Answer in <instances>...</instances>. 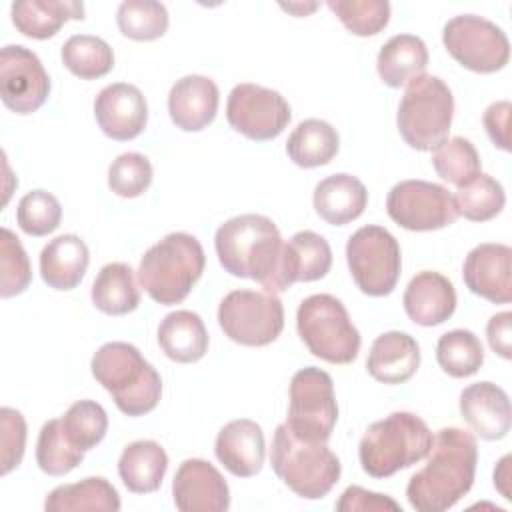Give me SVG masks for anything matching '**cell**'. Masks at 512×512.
<instances>
[{"label": "cell", "instance_id": "cell-19", "mask_svg": "<svg viewBox=\"0 0 512 512\" xmlns=\"http://www.w3.org/2000/svg\"><path fill=\"white\" fill-rule=\"evenodd\" d=\"M460 416L470 430L484 440H500L512 424L510 398L494 382H476L460 394Z\"/></svg>", "mask_w": 512, "mask_h": 512}, {"label": "cell", "instance_id": "cell-38", "mask_svg": "<svg viewBox=\"0 0 512 512\" xmlns=\"http://www.w3.org/2000/svg\"><path fill=\"white\" fill-rule=\"evenodd\" d=\"M116 24L126 38L148 42L166 34L168 10L154 0H126L118 6Z\"/></svg>", "mask_w": 512, "mask_h": 512}, {"label": "cell", "instance_id": "cell-16", "mask_svg": "<svg viewBox=\"0 0 512 512\" xmlns=\"http://www.w3.org/2000/svg\"><path fill=\"white\" fill-rule=\"evenodd\" d=\"M172 496L182 512H224L230 508V490L224 476L202 458H188L178 466Z\"/></svg>", "mask_w": 512, "mask_h": 512}, {"label": "cell", "instance_id": "cell-32", "mask_svg": "<svg viewBox=\"0 0 512 512\" xmlns=\"http://www.w3.org/2000/svg\"><path fill=\"white\" fill-rule=\"evenodd\" d=\"M340 148V136L336 128L324 120H302L286 142L290 160L300 168H316L328 164Z\"/></svg>", "mask_w": 512, "mask_h": 512}, {"label": "cell", "instance_id": "cell-37", "mask_svg": "<svg viewBox=\"0 0 512 512\" xmlns=\"http://www.w3.org/2000/svg\"><path fill=\"white\" fill-rule=\"evenodd\" d=\"M84 460V450L76 448L62 428V420H48L38 434L36 462L50 476H64Z\"/></svg>", "mask_w": 512, "mask_h": 512}, {"label": "cell", "instance_id": "cell-40", "mask_svg": "<svg viewBox=\"0 0 512 512\" xmlns=\"http://www.w3.org/2000/svg\"><path fill=\"white\" fill-rule=\"evenodd\" d=\"M60 420L70 442L84 452L100 444L108 430V414L94 400L74 402Z\"/></svg>", "mask_w": 512, "mask_h": 512}, {"label": "cell", "instance_id": "cell-17", "mask_svg": "<svg viewBox=\"0 0 512 512\" xmlns=\"http://www.w3.org/2000/svg\"><path fill=\"white\" fill-rule=\"evenodd\" d=\"M94 118L108 138L126 142L146 128L148 104L134 84L114 82L98 92L94 100Z\"/></svg>", "mask_w": 512, "mask_h": 512}, {"label": "cell", "instance_id": "cell-34", "mask_svg": "<svg viewBox=\"0 0 512 512\" xmlns=\"http://www.w3.org/2000/svg\"><path fill=\"white\" fill-rule=\"evenodd\" d=\"M64 66L82 80H96L114 68V52L110 44L92 34L70 36L60 50Z\"/></svg>", "mask_w": 512, "mask_h": 512}, {"label": "cell", "instance_id": "cell-29", "mask_svg": "<svg viewBox=\"0 0 512 512\" xmlns=\"http://www.w3.org/2000/svg\"><path fill=\"white\" fill-rule=\"evenodd\" d=\"M168 470V454L154 440H136L128 444L118 460V474L124 486L134 494L156 492Z\"/></svg>", "mask_w": 512, "mask_h": 512}, {"label": "cell", "instance_id": "cell-8", "mask_svg": "<svg viewBox=\"0 0 512 512\" xmlns=\"http://www.w3.org/2000/svg\"><path fill=\"white\" fill-rule=\"evenodd\" d=\"M296 328L306 348L330 364H350L360 352V334L344 304L332 294L304 298L296 312Z\"/></svg>", "mask_w": 512, "mask_h": 512}, {"label": "cell", "instance_id": "cell-36", "mask_svg": "<svg viewBox=\"0 0 512 512\" xmlns=\"http://www.w3.org/2000/svg\"><path fill=\"white\" fill-rule=\"evenodd\" d=\"M436 360L452 378H468L484 364V348L478 336L470 330H450L436 344Z\"/></svg>", "mask_w": 512, "mask_h": 512}, {"label": "cell", "instance_id": "cell-45", "mask_svg": "<svg viewBox=\"0 0 512 512\" xmlns=\"http://www.w3.org/2000/svg\"><path fill=\"white\" fill-rule=\"evenodd\" d=\"M0 460H2V474L14 470L24 456L26 448V420L14 408H0Z\"/></svg>", "mask_w": 512, "mask_h": 512}, {"label": "cell", "instance_id": "cell-50", "mask_svg": "<svg viewBox=\"0 0 512 512\" xmlns=\"http://www.w3.org/2000/svg\"><path fill=\"white\" fill-rule=\"evenodd\" d=\"M316 6L318 4H308V6H302V4H282L284 10H290V12L298 14V16H304V14L312 12V10H316Z\"/></svg>", "mask_w": 512, "mask_h": 512}, {"label": "cell", "instance_id": "cell-9", "mask_svg": "<svg viewBox=\"0 0 512 512\" xmlns=\"http://www.w3.org/2000/svg\"><path fill=\"white\" fill-rule=\"evenodd\" d=\"M346 260L356 286L368 296H388L400 278L398 240L382 226H362L346 242Z\"/></svg>", "mask_w": 512, "mask_h": 512}, {"label": "cell", "instance_id": "cell-31", "mask_svg": "<svg viewBox=\"0 0 512 512\" xmlns=\"http://www.w3.org/2000/svg\"><path fill=\"white\" fill-rule=\"evenodd\" d=\"M46 512H118L120 496L116 488L102 476H90L74 484L56 486L44 500Z\"/></svg>", "mask_w": 512, "mask_h": 512}, {"label": "cell", "instance_id": "cell-14", "mask_svg": "<svg viewBox=\"0 0 512 512\" xmlns=\"http://www.w3.org/2000/svg\"><path fill=\"white\" fill-rule=\"evenodd\" d=\"M290 104L272 88L244 82L232 88L226 102L228 124L250 140L266 142L284 132L290 122Z\"/></svg>", "mask_w": 512, "mask_h": 512}, {"label": "cell", "instance_id": "cell-33", "mask_svg": "<svg viewBox=\"0 0 512 512\" xmlns=\"http://www.w3.org/2000/svg\"><path fill=\"white\" fill-rule=\"evenodd\" d=\"M94 306L110 316H124L138 308L140 290L134 280V272L124 262H110L100 268L92 284Z\"/></svg>", "mask_w": 512, "mask_h": 512}, {"label": "cell", "instance_id": "cell-22", "mask_svg": "<svg viewBox=\"0 0 512 512\" xmlns=\"http://www.w3.org/2000/svg\"><path fill=\"white\" fill-rule=\"evenodd\" d=\"M402 304L414 324L438 326L454 314L456 290L440 272L422 270L408 282Z\"/></svg>", "mask_w": 512, "mask_h": 512}, {"label": "cell", "instance_id": "cell-27", "mask_svg": "<svg viewBox=\"0 0 512 512\" xmlns=\"http://www.w3.org/2000/svg\"><path fill=\"white\" fill-rule=\"evenodd\" d=\"M158 346L180 364L198 362L208 350V330L192 310H176L162 318L158 326Z\"/></svg>", "mask_w": 512, "mask_h": 512}, {"label": "cell", "instance_id": "cell-13", "mask_svg": "<svg viewBox=\"0 0 512 512\" xmlns=\"http://www.w3.org/2000/svg\"><path fill=\"white\" fill-rule=\"evenodd\" d=\"M388 216L412 232L440 230L456 222L454 196L442 184L426 180H402L394 184L386 198Z\"/></svg>", "mask_w": 512, "mask_h": 512}, {"label": "cell", "instance_id": "cell-28", "mask_svg": "<svg viewBox=\"0 0 512 512\" xmlns=\"http://www.w3.org/2000/svg\"><path fill=\"white\" fill-rule=\"evenodd\" d=\"M84 4L72 0H18L12 4V22L28 38H52L68 20H82Z\"/></svg>", "mask_w": 512, "mask_h": 512}, {"label": "cell", "instance_id": "cell-20", "mask_svg": "<svg viewBox=\"0 0 512 512\" xmlns=\"http://www.w3.org/2000/svg\"><path fill=\"white\" fill-rule=\"evenodd\" d=\"M220 102L218 86L212 78L188 74L174 82L168 94V112L176 128L200 132L216 118Z\"/></svg>", "mask_w": 512, "mask_h": 512}, {"label": "cell", "instance_id": "cell-12", "mask_svg": "<svg viewBox=\"0 0 512 512\" xmlns=\"http://www.w3.org/2000/svg\"><path fill=\"white\" fill-rule=\"evenodd\" d=\"M442 42L458 64L478 74L498 72L510 60L506 32L476 14L450 18L442 30Z\"/></svg>", "mask_w": 512, "mask_h": 512}, {"label": "cell", "instance_id": "cell-15", "mask_svg": "<svg viewBox=\"0 0 512 512\" xmlns=\"http://www.w3.org/2000/svg\"><path fill=\"white\" fill-rule=\"evenodd\" d=\"M0 96L4 106L16 114H32L48 100L50 76L32 50L18 44L2 48Z\"/></svg>", "mask_w": 512, "mask_h": 512}, {"label": "cell", "instance_id": "cell-41", "mask_svg": "<svg viewBox=\"0 0 512 512\" xmlns=\"http://www.w3.org/2000/svg\"><path fill=\"white\" fill-rule=\"evenodd\" d=\"M328 8L356 36H376L390 20L386 0H330Z\"/></svg>", "mask_w": 512, "mask_h": 512}, {"label": "cell", "instance_id": "cell-6", "mask_svg": "<svg viewBox=\"0 0 512 512\" xmlns=\"http://www.w3.org/2000/svg\"><path fill=\"white\" fill-rule=\"evenodd\" d=\"M270 462L276 476L300 498L320 500L340 480V460L326 442H308L280 424L272 438Z\"/></svg>", "mask_w": 512, "mask_h": 512}, {"label": "cell", "instance_id": "cell-23", "mask_svg": "<svg viewBox=\"0 0 512 512\" xmlns=\"http://www.w3.org/2000/svg\"><path fill=\"white\" fill-rule=\"evenodd\" d=\"M332 250L324 236L302 230L284 242L278 276V292L288 290L294 282H314L328 274Z\"/></svg>", "mask_w": 512, "mask_h": 512}, {"label": "cell", "instance_id": "cell-39", "mask_svg": "<svg viewBox=\"0 0 512 512\" xmlns=\"http://www.w3.org/2000/svg\"><path fill=\"white\" fill-rule=\"evenodd\" d=\"M432 166L442 180L462 186L480 172V156L470 140L452 136L434 148Z\"/></svg>", "mask_w": 512, "mask_h": 512}, {"label": "cell", "instance_id": "cell-4", "mask_svg": "<svg viewBox=\"0 0 512 512\" xmlns=\"http://www.w3.org/2000/svg\"><path fill=\"white\" fill-rule=\"evenodd\" d=\"M204 266L206 256L198 238L186 232H172L144 252L138 280L154 302L172 306L186 300Z\"/></svg>", "mask_w": 512, "mask_h": 512}, {"label": "cell", "instance_id": "cell-44", "mask_svg": "<svg viewBox=\"0 0 512 512\" xmlns=\"http://www.w3.org/2000/svg\"><path fill=\"white\" fill-rule=\"evenodd\" d=\"M152 182V164L140 152L120 154L108 168V186L116 196L136 198Z\"/></svg>", "mask_w": 512, "mask_h": 512}, {"label": "cell", "instance_id": "cell-10", "mask_svg": "<svg viewBox=\"0 0 512 512\" xmlns=\"http://www.w3.org/2000/svg\"><path fill=\"white\" fill-rule=\"evenodd\" d=\"M218 324L236 344L266 346L284 328V306L266 290H232L218 306Z\"/></svg>", "mask_w": 512, "mask_h": 512}, {"label": "cell", "instance_id": "cell-26", "mask_svg": "<svg viewBox=\"0 0 512 512\" xmlns=\"http://www.w3.org/2000/svg\"><path fill=\"white\" fill-rule=\"evenodd\" d=\"M88 264V246L76 234L56 236L40 252V276L54 290L76 288L84 278Z\"/></svg>", "mask_w": 512, "mask_h": 512}, {"label": "cell", "instance_id": "cell-11", "mask_svg": "<svg viewBox=\"0 0 512 512\" xmlns=\"http://www.w3.org/2000/svg\"><path fill=\"white\" fill-rule=\"evenodd\" d=\"M338 420L334 384L328 372L308 366L298 370L290 382V404L286 426L294 436L308 442H326Z\"/></svg>", "mask_w": 512, "mask_h": 512}, {"label": "cell", "instance_id": "cell-24", "mask_svg": "<svg viewBox=\"0 0 512 512\" xmlns=\"http://www.w3.org/2000/svg\"><path fill=\"white\" fill-rule=\"evenodd\" d=\"M420 366L418 342L400 330L380 334L368 352L366 370L368 374L384 384L408 382Z\"/></svg>", "mask_w": 512, "mask_h": 512}, {"label": "cell", "instance_id": "cell-3", "mask_svg": "<svg viewBox=\"0 0 512 512\" xmlns=\"http://www.w3.org/2000/svg\"><path fill=\"white\" fill-rule=\"evenodd\" d=\"M90 370L126 416H144L160 402L162 378L134 344H102L92 356Z\"/></svg>", "mask_w": 512, "mask_h": 512}, {"label": "cell", "instance_id": "cell-46", "mask_svg": "<svg viewBox=\"0 0 512 512\" xmlns=\"http://www.w3.org/2000/svg\"><path fill=\"white\" fill-rule=\"evenodd\" d=\"M336 510L338 512H376V510H400V504L396 500H392L386 494H378V492H370L364 490L360 486H348L342 494L340 500L336 502Z\"/></svg>", "mask_w": 512, "mask_h": 512}, {"label": "cell", "instance_id": "cell-1", "mask_svg": "<svg viewBox=\"0 0 512 512\" xmlns=\"http://www.w3.org/2000/svg\"><path fill=\"white\" fill-rule=\"evenodd\" d=\"M476 464V438L462 428H440L432 440L428 462L408 480L410 506L418 512L452 508L472 488Z\"/></svg>", "mask_w": 512, "mask_h": 512}, {"label": "cell", "instance_id": "cell-5", "mask_svg": "<svg viewBox=\"0 0 512 512\" xmlns=\"http://www.w3.org/2000/svg\"><path fill=\"white\" fill-rule=\"evenodd\" d=\"M432 440L434 436L420 416L392 412L364 432L358 446L362 470L372 478H388L426 458Z\"/></svg>", "mask_w": 512, "mask_h": 512}, {"label": "cell", "instance_id": "cell-42", "mask_svg": "<svg viewBox=\"0 0 512 512\" xmlns=\"http://www.w3.org/2000/svg\"><path fill=\"white\" fill-rule=\"evenodd\" d=\"M0 296L12 298L22 294L32 282L30 260L18 240V236L2 228L0 230Z\"/></svg>", "mask_w": 512, "mask_h": 512}, {"label": "cell", "instance_id": "cell-43", "mask_svg": "<svg viewBox=\"0 0 512 512\" xmlns=\"http://www.w3.org/2000/svg\"><path fill=\"white\" fill-rule=\"evenodd\" d=\"M62 206L58 198L46 190L24 194L16 208V222L30 236H46L60 226Z\"/></svg>", "mask_w": 512, "mask_h": 512}, {"label": "cell", "instance_id": "cell-21", "mask_svg": "<svg viewBox=\"0 0 512 512\" xmlns=\"http://www.w3.org/2000/svg\"><path fill=\"white\" fill-rule=\"evenodd\" d=\"M214 454L230 474L238 478L256 476L262 470L266 456L264 432L254 420H232L218 432Z\"/></svg>", "mask_w": 512, "mask_h": 512}, {"label": "cell", "instance_id": "cell-35", "mask_svg": "<svg viewBox=\"0 0 512 512\" xmlns=\"http://www.w3.org/2000/svg\"><path fill=\"white\" fill-rule=\"evenodd\" d=\"M454 202L458 216L472 222H486L498 216L506 204V194L502 184L490 174L478 172L474 178L458 186Z\"/></svg>", "mask_w": 512, "mask_h": 512}, {"label": "cell", "instance_id": "cell-30", "mask_svg": "<svg viewBox=\"0 0 512 512\" xmlns=\"http://www.w3.org/2000/svg\"><path fill=\"white\" fill-rule=\"evenodd\" d=\"M428 66V48L414 34L392 36L378 52L376 70L390 88H400L422 76Z\"/></svg>", "mask_w": 512, "mask_h": 512}, {"label": "cell", "instance_id": "cell-49", "mask_svg": "<svg viewBox=\"0 0 512 512\" xmlns=\"http://www.w3.org/2000/svg\"><path fill=\"white\" fill-rule=\"evenodd\" d=\"M508 470H510V456H504V458L498 462V466L494 468V486L500 490V494H502L506 500L512 498V496H510V490H508V478H510Z\"/></svg>", "mask_w": 512, "mask_h": 512}, {"label": "cell", "instance_id": "cell-2", "mask_svg": "<svg viewBox=\"0 0 512 512\" xmlns=\"http://www.w3.org/2000/svg\"><path fill=\"white\" fill-rule=\"evenodd\" d=\"M220 266L238 278L262 284L266 292H278L284 240L276 224L262 214H240L218 226L214 236Z\"/></svg>", "mask_w": 512, "mask_h": 512}, {"label": "cell", "instance_id": "cell-47", "mask_svg": "<svg viewBox=\"0 0 512 512\" xmlns=\"http://www.w3.org/2000/svg\"><path fill=\"white\" fill-rule=\"evenodd\" d=\"M510 112H512L510 102L500 100V102L490 104L482 118L490 140L494 142L496 148H500L504 152L510 150Z\"/></svg>", "mask_w": 512, "mask_h": 512}, {"label": "cell", "instance_id": "cell-18", "mask_svg": "<svg viewBox=\"0 0 512 512\" xmlns=\"http://www.w3.org/2000/svg\"><path fill=\"white\" fill-rule=\"evenodd\" d=\"M468 290L494 304L512 300V248L506 244L484 242L472 248L462 266Z\"/></svg>", "mask_w": 512, "mask_h": 512}, {"label": "cell", "instance_id": "cell-48", "mask_svg": "<svg viewBox=\"0 0 512 512\" xmlns=\"http://www.w3.org/2000/svg\"><path fill=\"white\" fill-rule=\"evenodd\" d=\"M510 324H512V314L510 312H500L494 314L488 324H486V338L490 348L502 356L504 360L512 358V338H510Z\"/></svg>", "mask_w": 512, "mask_h": 512}, {"label": "cell", "instance_id": "cell-7", "mask_svg": "<svg viewBox=\"0 0 512 512\" xmlns=\"http://www.w3.org/2000/svg\"><path fill=\"white\" fill-rule=\"evenodd\" d=\"M454 96L448 84L432 74L408 82L400 100L396 124L404 142L420 152L440 146L450 132Z\"/></svg>", "mask_w": 512, "mask_h": 512}, {"label": "cell", "instance_id": "cell-25", "mask_svg": "<svg viewBox=\"0 0 512 512\" xmlns=\"http://www.w3.org/2000/svg\"><path fill=\"white\" fill-rule=\"evenodd\" d=\"M312 202L316 214L324 222L344 226L362 216L368 204V190L356 176L340 172L326 176L316 184Z\"/></svg>", "mask_w": 512, "mask_h": 512}]
</instances>
